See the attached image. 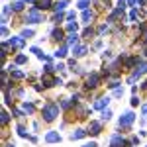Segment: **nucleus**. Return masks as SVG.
Masks as SVG:
<instances>
[{"label": "nucleus", "mask_w": 147, "mask_h": 147, "mask_svg": "<svg viewBox=\"0 0 147 147\" xmlns=\"http://www.w3.org/2000/svg\"><path fill=\"white\" fill-rule=\"evenodd\" d=\"M106 32H108V26H106V24L98 28V35H104V34H106Z\"/></svg>", "instance_id": "obj_32"}, {"label": "nucleus", "mask_w": 147, "mask_h": 147, "mask_svg": "<svg viewBox=\"0 0 147 147\" xmlns=\"http://www.w3.org/2000/svg\"><path fill=\"white\" fill-rule=\"evenodd\" d=\"M35 4H37V6H35L37 10H49V8H53V6H51V0H37Z\"/></svg>", "instance_id": "obj_13"}, {"label": "nucleus", "mask_w": 147, "mask_h": 147, "mask_svg": "<svg viewBox=\"0 0 147 147\" xmlns=\"http://www.w3.org/2000/svg\"><path fill=\"white\" fill-rule=\"evenodd\" d=\"M136 4H137V0H127V6H134L136 8Z\"/></svg>", "instance_id": "obj_41"}, {"label": "nucleus", "mask_w": 147, "mask_h": 147, "mask_svg": "<svg viewBox=\"0 0 147 147\" xmlns=\"http://www.w3.org/2000/svg\"><path fill=\"white\" fill-rule=\"evenodd\" d=\"M2 80H4V84H8V75H6V71H2Z\"/></svg>", "instance_id": "obj_38"}, {"label": "nucleus", "mask_w": 147, "mask_h": 147, "mask_svg": "<svg viewBox=\"0 0 147 147\" xmlns=\"http://www.w3.org/2000/svg\"><path fill=\"white\" fill-rule=\"evenodd\" d=\"M51 39H53V41H63V39H65V32H63L61 28H55V30L51 32Z\"/></svg>", "instance_id": "obj_9"}, {"label": "nucleus", "mask_w": 147, "mask_h": 147, "mask_svg": "<svg viewBox=\"0 0 147 147\" xmlns=\"http://www.w3.org/2000/svg\"><path fill=\"white\" fill-rule=\"evenodd\" d=\"M92 34H94V32H92V28H86V30L82 32V37H90Z\"/></svg>", "instance_id": "obj_33"}, {"label": "nucleus", "mask_w": 147, "mask_h": 147, "mask_svg": "<svg viewBox=\"0 0 147 147\" xmlns=\"http://www.w3.org/2000/svg\"><path fill=\"white\" fill-rule=\"evenodd\" d=\"M80 18H82V24H90L92 20L96 18V14H94L92 10H84V12H82V16H80Z\"/></svg>", "instance_id": "obj_10"}, {"label": "nucleus", "mask_w": 147, "mask_h": 147, "mask_svg": "<svg viewBox=\"0 0 147 147\" xmlns=\"http://www.w3.org/2000/svg\"><path fill=\"white\" fill-rule=\"evenodd\" d=\"M84 136H88V131L82 129V127H79V129H75V131L71 134V139H73V141H75V139H82Z\"/></svg>", "instance_id": "obj_12"}, {"label": "nucleus", "mask_w": 147, "mask_h": 147, "mask_svg": "<svg viewBox=\"0 0 147 147\" xmlns=\"http://www.w3.org/2000/svg\"><path fill=\"white\" fill-rule=\"evenodd\" d=\"M16 65H24V63H28V57L26 55H16V61H14Z\"/></svg>", "instance_id": "obj_25"}, {"label": "nucleus", "mask_w": 147, "mask_h": 147, "mask_svg": "<svg viewBox=\"0 0 147 147\" xmlns=\"http://www.w3.org/2000/svg\"><path fill=\"white\" fill-rule=\"evenodd\" d=\"M100 47H102V39H98V41L94 43V49H100Z\"/></svg>", "instance_id": "obj_40"}, {"label": "nucleus", "mask_w": 147, "mask_h": 147, "mask_svg": "<svg viewBox=\"0 0 147 147\" xmlns=\"http://www.w3.org/2000/svg\"><path fill=\"white\" fill-rule=\"evenodd\" d=\"M125 6H127V0H118V8L120 10H124Z\"/></svg>", "instance_id": "obj_34"}, {"label": "nucleus", "mask_w": 147, "mask_h": 147, "mask_svg": "<svg viewBox=\"0 0 147 147\" xmlns=\"http://www.w3.org/2000/svg\"><path fill=\"white\" fill-rule=\"evenodd\" d=\"M41 114H43V120H45V122H53L57 116H59V104L47 102L45 106H43V110H41Z\"/></svg>", "instance_id": "obj_1"}, {"label": "nucleus", "mask_w": 147, "mask_h": 147, "mask_svg": "<svg viewBox=\"0 0 147 147\" xmlns=\"http://www.w3.org/2000/svg\"><path fill=\"white\" fill-rule=\"evenodd\" d=\"M65 30H67L69 34H77V30H79V24L71 20V22H67V26H65Z\"/></svg>", "instance_id": "obj_16"}, {"label": "nucleus", "mask_w": 147, "mask_h": 147, "mask_svg": "<svg viewBox=\"0 0 147 147\" xmlns=\"http://www.w3.org/2000/svg\"><path fill=\"white\" fill-rule=\"evenodd\" d=\"M136 20H137V10L134 8V10L129 12V22H136Z\"/></svg>", "instance_id": "obj_30"}, {"label": "nucleus", "mask_w": 147, "mask_h": 147, "mask_svg": "<svg viewBox=\"0 0 147 147\" xmlns=\"http://www.w3.org/2000/svg\"><path fill=\"white\" fill-rule=\"evenodd\" d=\"M45 141L47 143H57V141H61V134H59V131H47Z\"/></svg>", "instance_id": "obj_8"}, {"label": "nucleus", "mask_w": 147, "mask_h": 147, "mask_svg": "<svg viewBox=\"0 0 147 147\" xmlns=\"http://www.w3.org/2000/svg\"><path fill=\"white\" fill-rule=\"evenodd\" d=\"M57 71H65V69H67V67H65V65H63V63H57Z\"/></svg>", "instance_id": "obj_39"}, {"label": "nucleus", "mask_w": 147, "mask_h": 147, "mask_svg": "<svg viewBox=\"0 0 147 147\" xmlns=\"http://www.w3.org/2000/svg\"><path fill=\"white\" fill-rule=\"evenodd\" d=\"M10 75H12V79H14V80H22L24 77H26L22 71H18V69H16V71H10Z\"/></svg>", "instance_id": "obj_21"}, {"label": "nucleus", "mask_w": 147, "mask_h": 147, "mask_svg": "<svg viewBox=\"0 0 147 147\" xmlns=\"http://www.w3.org/2000/svg\"><path fill=\"white\" fill-rule=\"evenodd\" d=\"M67 51H69V45L65 43V45H61V47L55 51V57H57V59H63V57L67 55Z\"/></svg>", "instance_id": "obj_15"}, {"label": "nucleus", "mask_w": 147, "mask_h": 147, "mask_svg": "<svg viewBox=\"0 0 147 147\" xmlns=\"http://www.w3.org/2000/svg\"><path fill=\"white\" fill-rule=\"evenodd\" d=\"M124 96V88H116L114 90V98H122Z\"/></svg>", "instance_id": "obj_29"}, {"label": "nucleus", "mask_w": 147, "mask_h": 147, "mask_svg": "<svg viewBox=\"0 0 147 147\" xmlns=\"http://www.w3.org/2000/svg\"><path fill=\"white\" fill-rule=\"evenodd\" d=\"M24 2H37V0H24Z\"/></svg>", "instance_id": "obj_45"}, {"label": "nucleus", "mask_w": 147, "mask_h": 147, "mask_svg": "<svg viewBox=\"0 0 147 147\" xmlns=\"http://www.w3.org/2000/svg\"><path fill=\"white\" fill-rule=\"evenodd\" d=\"M2 35H4V37H8V35H10V32H8V28H6V26H2Z\"/></svg>", "instance_id": "obj_37"}, {"label": "nucleus", "mask_w": 147, "mask_h": 147, "mask_svg": "<svg viewBox=\"0 0 147 147\" xmlns=\"http://www.w3.org/2000/svg\"><path fill=\"white\" fill-rule=\"evenodd\" d=\"M24 4H26L24 0H16V2L12 4V10H14V12H22L24 10Z\"/></svg>", "instance_id": "obj_19"}, {"label": "nucleus", "mask_w": 147, "mask_h": 147, "mask_svg": "<svg viewBox=\"0 0 147 147\" xmlns=\"http://www.w3.org/2000/svg\"><path fill=\"white\" fill-rule=\"evenodd\" d=\"M18 134H20V137H30V136H28V134H26V127H24L22 124L18 125Z\"/></svg>", "instance_id": "obj_27"}, {"label": "nucleus", "mask_w": 147, "mask_h": 147, "mask_svg": "<svg viewBox=\"0 0 147 147\" xmlns=\"http://www.w3.org/2000/svg\"><path fill=\"white\" fill-rule=\"evenodd\" d=\"M8 122H10V116H8V112L4 110V112H2V125H6Z\"/></svg>", "instance_id": "obj_28"}, {"label": "nucleus", "mask_w": 147, "mask_h": 147, "mask_svg": "<svg viewBox=\"0 0 147 147\" xmlns=\"http://www.w3.org/2000/svg\"><path fill=\"white\" fill-rule=\"evenodd\" d=\"M108 104H110V98H108V96H102V98H98V100L92 104V108H94V110H106Z\"/></svg>", "instance_id": "obj_7"}, {"label": "nucleus", "mask_w": 147, "mask_h": 147, "mask_svg": "<svg viewBox=\"0 0 147 147\" xmlns=\"http://www.w3.org/2000/svg\"><path fill=\"white\" fill-rule=\"evenodd\" d=\"M77 6H79L82 12L88 10V6H90V0H79V2H77Z\"/></svg>", "instance_id": "obj_22"}, {"label": "nucleus", "mask_w": 147, "mask_h": 147, "mask_svg": "<svg viewBox=\"0 0 147 147\" xmlns=\"http://www.w3.org/2000/svg\"><path fill=\"white\" fill-rule=\"evenodd\" d=\"M71 106H73V102L65 100V98H63V100H61V108H65V110H67V108H71Z\"/></svg>", "instance_id": "obj_31"}, {"label": "nucleus", "mask_w": 147, "mask_h": 147, "mask_svg": "<svg viewBox=\"0 0 147 147\" xmlns=\"http://www.w3.org/2000/svg\"><path fill=\"white\" fill-rule=\"evenodd\" d=\"M110 118H112V110H108V108L102 110V122H108Z\"/></svg>", "instance_id": "obj_24"}, {"label": "nucleus", "mask_w": 147, "mask_h": 147, "mask_svg": "<svg viewBox=\"0 0 147 147\" xmlns=\"http://www.w3.org/2000/svg\"><path fill=\"white\" fill-rule=\"evenodd\" d=\"M67 6H69V0H59V2L53 4V10H55V12H65Z\"/></svg>", "instance_id": "obj_14"}, {"label": "nucleus", "mask_w": 147, "mask_h": 147, "mask_svg": "<svg viewBox=\"0 0 147 147\" xmlns=\"http://www.w3.org/2000/svg\"><path fill=\"white\" fill-rule=\"evenodd\" d=\"M8 45H10L12 49H22V47L26 45V39H24L22 35H20V37H10V39H8Z\"/></svg>", "instance_id": "obj_6"}, {"label": "nucleus", "mask_w": 147, "mask_h": 147, "mask_svg": "<svg viewBox=\"0 0 147 147\" xmlns=\"http://www.w3.org/2000/svg\"><path fill=\"white\" fill-rule=\"evenodd\" d=\"M102 57H104V59H112V51H110V49H108V51H104Z\"/></svg>", "instance_id": "obj_36"}, {"label": "nucleus", "mask_w": 147, "mask_h": 147, "mask_svg": "<svg viewBox=\"0 0 147 147\" xmlns=\"http://www.w3.org/2000/svg\"><path fill=\"white\" fill-rule=\"evenodd\" d=\"M134 120H136V114L134 112H125L122 118H120V127H129V125L134 124Z\"/></svg>", "instance_id": "obj_4"}, {"label": "nucleus", "mask_w": 147, "mask_h": 147, "mask_svg": "<svg viewBox=\"0 0 147 147\" xmlns=\"http://www.w3.org/2000/svg\"><path fill=\"white\" fill-rule=\"evenodd\" d=\"M43 86H45V88H49V86H55V77H49V75H45V77H43Z\"/></svg>", "instance_id": "obj_17"}, {"label": "nucleus", "mask_w": 147, "mask_h": 147, "mask_svg": "<svg viewBox=\"0 0 147 147\" xmlns=\"http://www.w3.org/2000/svg\"><path fill=\"white\" fill-rule=\"evenodd\" d=\"M26 22L28 24H41L45 22V16L41 14V10H37V8H30L28 10V14H26Z\"/></svg>", "instance_id": "obj_2"}, {"label": "nucleus", "mask_w": 147, "mask_h": 147, "mask_svg": "<svg viewBox=\"0 0 147 147\" xmlns=\"http://www.w3.org/2000/svg\"><path fill=\"white\" fill-rule=\"evenodd\" d=\"M141 37H143V41L147 43V30H143V34H141Z\"/></svg>", "instance_id": "obj_43"}, {"label": "nucleus", "mask_w": 147, "mask_h": 147, "mask_svg": "<svg viewBox=\"0 0 147 147\" xmlns=\"http://www.w3.org/2000/svg\"><path fill=\"white\" fill-rule=\"evenodd\" d=\"M141 114H143V116L147 114V104H143V106H141Z\"/></svg>", "instance_id": "obj_42"}, {"label": "nucleus", "mask_w": 147, "mask_h": 147, "mask_svg": "<svg viewBox=\"0 0 147 147\" xmlns=\"http://www.w3.org/2000/svg\"><path fill=\"white\" fill-rule=\"evenodd\" d=\"M77 43H79V35L77 34H69V39H67V45H77Z\"/></svg>", "instance_id": "obj_18"}, {"label": "nucleus", "mask_w": 147, "mask_h": 147, "mask_svg": "<svg viewBox=\"0 0 147 147\" xmlns=\"http://www.w3.org/2000/svg\"><path fill=\"white\" fill-rule=\"evenodd\" d=\"M139 96H134V98H131V106H139Z\"/></svg>", "instance_id": "obj_35"}, {"label": "nucleus", "mask_w": 147, "mask_h": 147, "mask_svg": "<svg viewBox=\"0 0 147 147\" xmlns=\"http://www.w3.org/2000/svg\"><path fill=\"white\" fill-rule=\"evenodd\" d=\"M86 51H88L86 45H75V47H73V55H75V57H84V55H86Z\"/></svg>", "instance_id": "obj_11"}, {"label": "nucleus", "mask_w": 147, "mask_h": 147, "mask_svg": "<svg viewBox=\"0 0 147 147\" xmlns=\"http://www.w3.org/2000/svg\"><path fill=\"white\" fill-rule=\"evenodd\" d=\"M145 147H147V145H145Z\"/></svg>", "instance_id": "obj_46"}, {"label": "nucleus", "mask_w": 147, "mask_h": 147, "mask_svg": "<svg viewBox=\"0 0 147 147\" xmlns=\"http://www.w3.org/2000/svg\"><path fill=\"white\" fill-rule=\"evenodd\" d=\"M34 35H35L34 30H28V28H26V30H22V37H24V39H30V37H34Z\"/></svg>", "instance_id": "obj_23"}, {"label": "nucleus", "mask_w": 147, "mask_h": 147, "mask_svg": "<svg viewBox=\"0 0 147 147\" xmlns=\"http://www.w3.org/2000/svg\"><path fill=\"white\" fill-rule=\"evenodd\" d=\"M63 20H67V12H57L55 16H53V22H63Z\"/></svg>", "instance_id": "obj_20"}, {"label": "nucleus", "mask_w": 147, "mask_h": 147, "mask_svg": "<svg viewBox=\"0 0 147 147\" xmlns=\"http://www.w3.org/2000/svg\"><path fill=\"white\" fill-rule=\"evenodd\" d=\"M141 90H147V80H143V84H141Z\"/></svg>", "instance_id": "obj_44"}, {"label": "nucleus", "mask_w": 147, "mask_h": 147, "mask_svg": "<svg viewBox=\"0 0 147 147\" xmlns=\"http://www.w3.org/2000/svg\"><path fill=\"white\" fill-rule=\"evenodd\" d=\"M34 104H30V102H24V112H28V114H34Z\"/></svg>", "instance_id": "obj_26"}, {"label": "nucleus", "mask_w": 147, "mask_h": 147, "mask_svg": "<svg viewBox=\"0 0 147 147\" xmlns=\"http://www.w3.org/2000/svg\"><path fill=\"white\" fill-rule=\"evenodd\" d=\"M96 86H100V75L98 73H92L86 77V88L90 90V88H96Z\"/></svg>", "instance_id": "obj_3"}, {"label": "nucleus", "mask_w": 147, "mask_h": 147, "mask_svg": "<svg viewBox=\"0 0 147 147\" xmlns=\"http://www.w3.org/2000/svg\"><path fill=\"white\" fill-rule=\"evenodd\" d=\"M86 131H88V136H92V137L100 136V131H102V122H90Z\"/></svg>", "instance_id": "obj_5"}]
</instances>
